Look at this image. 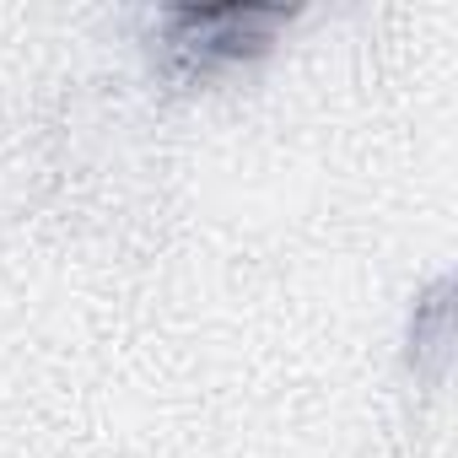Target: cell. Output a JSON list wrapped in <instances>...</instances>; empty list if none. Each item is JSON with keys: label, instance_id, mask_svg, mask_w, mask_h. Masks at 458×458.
<instances>
[{"label": "cell", "instance_id": "obj_1", "mask_svg": "<svg viewBox=\"0 0 458 458\" xmlns=\"http://www.w3.org/2000/svg\"><path fill=\"white\" fill-rule=\"evenodd\" d=\"M297 22V6L281 0H178L151 17V65L173 87H205L226 71H243L276 49Z\"/></svg>", "mask_w": 458, "mask_h": 458}]
</instances>
